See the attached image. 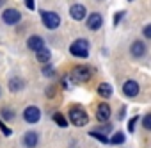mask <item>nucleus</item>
<instances>
[{
    "instance_id": "f257e3e1",
    "label": "nucleus",
    "mask_w": 151,
    "mask_h": 148,
    "mask_svg": "<svg viewBox=\"0 0 151 148\" xmlns=\"http://www.w3.org/2000/svg\"><path fill=\"white\" fill-rule=\"evenodd\" d=\"M69 75L73 79V84H82V82L91 81V77H93V68L91 66H75V70L69 73Z\"/></svg>"
},
{
    "instance_id": "f03ea898",
    "label": "nucleus",
    "mask_w": 151,
    "mask_h": 148,
    "mask_svg": "<svg viewBox=\"0 0 151 148\" xmlns=\"http://www.w3.org/2000/svg\"><path fill=\"white\" fill-rule=\"evenodd\" d=\"M69 54L75 55V57H84V59H86V57L89 55V41L84 39V38L73 41L71 46H69Z\"/></svg>"
},
{
    "instance_id": "7ed1b4c3",
    "label": "nucleus",
    "mask_w": 151,
    "mask_h": 148,
    "mask_svg": "<svg viewBox=\"0 0 151 148\" xmlns=\"http://www.w3.org/2000/svg\"><path fill=\"white\" fill-rule=\"evenodd\" d=\"M69 120L75 127H84L89 123V116L82 107H71L69 109Z\"/></svg>"
},
{
    "instance_id": "20e7f679",
    "label": "nucleus",
    "mask_w": 151,
    "mask_h": 148,
    "mask_svg": "<svg viewBox=\"0 0 151 148\" xmlns=\"http://www.w3.org/2000/svg\"><path fill=\"white\" fill-rule=\"evenodd\" d=\"M41 20H43V25L50 30H55L60 25V16L53 11H41Z\"/></svg>"
},
{
    "instance_id": "39448f33",
    "label": "nucleus",
    "mask_w": 151,
    "mask_h": 148,
    "mask_svg": "<svg viewBox=\"0 0 151 148\" xmlns=\"http://www.w3.org/2000/svg\"><path fill=\"white\" fill-rule=\"evenodd\" d=\"M2 20H4L6 25H16L22 20V13L18 9H6L2 13Z\"/></svg>"
},
{
    "instance_id": "423d86ee",
    "label": "nucleus",
    "mask_w": 151,
    "mask_h": 148,
    "mask_svg": "<svg viewBox=\"0 0 151 148\" xmlns=\"http://www.w3.org/2000/svg\"><path fill=\"white\" fill-rule=\"evenodd\" d=\"M23 120H25L27 123H37V121L41 120V111H39V107L29 105V107L23 111Z\"/></svg>"
},
{
    "instance_id": "0eeeda50",
    "label": "nucleus",
    "mask_w": 151,
    "mask_h": 148,
    "mask_svg": "<svg viewBox=\"0 0 151 148\" xmlns=\"http://www.w3.org/2000/svg\"><path fill=\"white\" fill-rule=\"evenodd\" d=\"M69 16H71L73 20H77V22H82V20L87 16L86 6H82V4H73V6L69 7Z\"/></svg>"
},
{
    "instance_id": "6e6552de",
    "label": "nucleus",
    "mask_w": 151,
    "mask_h": 148,
    "mask_svg": "<svg viewBox=\"0 0 151 148\" xmlns=\"http://www.w3.org/2000/svg\"><path fill=\"white\" fill-rule=\"evenodd\" d=\"M146 52H147V48H146L144 41H139V39H135V41L130 45V54H132L135 59H140V57H144V55H146Z\"/></svg>"
},
{
    "instance_id": "1a4fd4ad",
    "label": "nucleus",
    "mask_w": 151,
    "mask_h": 148,
    "mask_svg": "<svg viewBox=\"0 0 151 148\" xmlns=\"http://www.w3.org/2000/svg\"><path fill=\"white\" fill-rule=\"evenodd\" d=\"M139 91H140V88H139V82H137V81H126V82L123 84V93H124L128 98L137 96Z\"/></svg>"
},
{
    "instance_id": "9d476101",
    "label": "nucleus",
    "mask_w": 151,
    "mask_h": 148,
    "mask_svg": "<svg viewBox=\"0 0 151 148\" xmlns=\"http://www.w3.org/2000/svg\"><path fill=\"white\" fill-rule=\"evenodd\" d=\"M110 114H112V111H110V105H109V104L103 102V104H100V105L96 107V120H98V121H101V123L109 121Z\"/></svg>"
},
{
    "instance_id": "9b49d317",
    "label": "nucleus",
    "mask_w": 151,
    "mask_h": 148,
    "mask_svg": "<svg viewBox=\"0 0 151 148\" xmlns=\"http://www.w3.org/2000/svg\"><path fill=\"white\" fill-rule=\"evenodd\" d=\"M27 46L30 48V50H34V52H39V50H43L45 48V39L41 38V36H30L29 39H27Z\"/></svg>"
},
{
    "instance_id": "f8f14e48",
    "label": "nucleus",
    "mask_w": 151,
    "mask_h": 148,
    "mask_svg": "<svg viewBox=\"0 0 151 148\" xmlns=\"http://www.w3.org/2000/svg\"><path fill=\"white\" fill-rule=\"evenodd\" d=\"M101 25H103V18H101V15H98V13L89 15V18H87V29H89V30H98Z\"/></svg>"
},
{
    "instance_id": "ddd939ff",
    "label": "nucleus",
    "mask_w": 151,
    "mask_h": 148,
    "mask_svg": "<svg viewBox=\"0 0 151 148\" xmlns=\"http://www.w3.org/2000/svg\"><path fill=\"white\" fill-rule=\"evenodd\" d=\"M37 141H39V136H37V132H34V130H30V132H27V134L23 136V144L29 146V148L37 146Z\"/></svg>"
},
{
    "instance_id": "4468645a",
    "label": "nucleus",
    "mask_w": 151,
    "mask_h": 148,
    "mask_svg": "<svg viewBox=\"0 0 151 148\" xmlns=\"http://www.w3.org/2000/svg\"><path fill=\"white\" fill-rule=\"evenodd\" d=\"M25 88V82H23V79H20V77H13L11 81H9V91H13V93H18V91H22Z\"/></svg>"
},
{
    "instance_id": "2eb2a0df",
    "label": "nucleus",
    "mask_w": 151,
    "mask_h": 148,
    "mask_svg": "<svg viewBox=\"0 0 151 148\" xmlns=\"http://www.w3.org/2000/svg\"><path fill=\"white\" fill-rule=\"evenodd\" d=\"M112 93H114V89H112V86H110L109 82H103V84L98 86V95H100L101 98H110Z\"/></svg>"
},
{
    "instance_id": "dca6fc26",
    "label": "nucleus",
    "mask_w": 151,
    "mask_h": 148,
    "mask_svg": "<svg viewBox=\"0 0 151 148\" xmlns=\"http://www.w3.org/2000/svg\"><path fill=\"white\" fill-rule=\"evenodd\" d=\"M36 59H37L39 62H48V61L52 59V52H50L48 48H43V50L36 52Z\"/></svg>"
},
{
    "instance_id": "f3484780",
    "label": "nucleus",
    "mask_w": 151,
    "mask_h": 148,
    "mask_svg": "<svg viewBox=\"0 0 151 148\" xmlns=\"http://www.w3.org/2000/svg\"><path fill=\"white\" fill-rule=\"evenodd\" d=\"M89 136H91V137H94V139H98V141H100V143H103V144H109V143H110V139H109L107 136L100 134L98 130H91V132H89Z\"/></svg>"
},
{
    "instance_id": "a211bd4d",
    "label": "nucleus",
    "mask_w": 151,
    "mask_h": 148,
    "mask_svg": "<svg viewBox=\"0 0 151 148\" xmlns=\"http://www.w3.org/2000/svg\"><path fill=\"white\" fill-rule=\"evenodd\" d=\"M53 121H55L59 127H62V128L68 127V120H66V116L60 114V112H55V114H53Z\"/></svg>"
},
{
    "instance_id": "6ab92c4d",
    "label": "nucleus",
    "mask_w": 151,
    "mask_h": 148,
    "mask_svg": "<svg viewBox=\"0 0 151 148\" xmlns=\"http://www.w3.org/2000/svg\"><path fill=\"white\" fill-rule=\"evenodd\" d=\"M124 139H126V136H124L123 132H116V134L110 137V144H123Z\"/></svg>"
},
{
    "instance_id": "aec40b11",
    "label": "nucleus",
    "mask_w": 151,
    "mask_h": 148,
    "mask_svg": "<svg viewBox=\"0 0 151 148\" xmlns=\"http://www.w3.org/2000/svg\"><path fill=\"white\" fill-rule=\"evenodd\" d=\"M71 81H73V79H71V75H69V73H68V75H64V77H62V86H64L66 89H69V88H73V84H71Z\"/></svg>"
},
{
    "instance_id": "412c9836",
    "label": "nucleus",
    "mask_w": 151,
    "mask_h": 148,
    "mask_svg": "<svg viewBox=\"0 0 151 148\" xmlns=\"http://www.w3.org/2000/svg\"><path fill=\"white\" fill-rule=\"evenodd\" d=\"M142 125H144V128H146V130H151V112H149V114H146V116L142 118Z\"/></svg>"
},
{
    "instance_id": "4be33fe9",
    "label": "nucleus",
    "mask_w": 151,
    "mask_h": 148,
    "mask_svg": "<svg viewBox=\"0 0 151 148\" xmlns=\"http://www.w3.org/2000/svg\"><path fill=\"white\" fill-rule=\"evenodd\" d=\"M2 116H4L6 120H13V118H14V112H13L11 109H7V107H4V109H2Z\"/></svg>"
},
{
    "instance_id": "5701e85b",
    "label": "nucleus",
    "mask_w": 151,
    "mask_h": 148,
    "mask_svg": "<svg viewBox=\"0 0 151 148\" xmlns=\"http://www.w3.org/2000/svg\"><path fill=\"white\" fill-rule=\"evenodd\" d=\"M53 73H55V70H53L52 66H48V64H46V66L43 68V75H45V77H52Z\"/></svg>"
},
{
    "instance_id": "b1692460",
    "label": "nucleus",
    "mask_w": 151,
    "mask_h": 148,
    "mask_svg": "<svg viewBox=\"0 0 151 148\" xmlns=\"http://www.w3.org/2000/svg\"><path fill=\"white\" fill-rule=\"evenodd\" d=\"M0 130L4 132V136H11V134H13V130H11V128H7V127H6V123H4L2 120H0Z\"/></svg>"
},
{
    "instance_id": "393cba45",
    "label": "nucleus",
    "mask_w": 151,
    "mask_h": 148,
    "mask_svg": "<svg viewBox=\"0 0 151 148\" xmlns=\"http://www.w3.org/2000/svg\"><path fill=\"white\" fill-rule=\"evenodd\" d=\"M137 121H139V118H137V116H133V118L130 120V123H128V130H130V132H133V130H135Z\"/></svg>"
},
{
    "instance_id": "a878e982",
    "label": "nucleus",
    "mask_w": 151,
    "mask_h": 148,
    "mask_svg": "<svg viewBox=\"0 0 151 148\" xmlns=\"http://www.w3.org/2000/svg\"><path fill=\"white\" fill-rule=\"evenodd\" d=\"M142 34H144V38H147V39H151V23H147L144 29H142Z\"/></svg>"
},
{
    "instance_id": "bb28decb",
    "label": "nucleus",
    "mask_w": 151,
    "mask_h": 148,
    "mask_svg": "<svg viewBox=\"0 0 151 148\" xmlns=\"http://www.w3.org/2000/svg\"><path fill=\"white\" fill-rule=\"evenodd\" d=\"M25 4H27V7H29L30 11L34 9V0H25Z\"/></svg>"
},
{
    "instance_id": "cd10ccee",
    "label": "nucleus",
    "mask_w": 151,
    "mask_h": 148,
    "mask_svg": "<svg viewBox=\"0 0 151 148\" xmlns=\"http://www.w3.org/2000/svg\"><path fill=\"white\" fill-rule=\"evenodd\" d=\"M121 16H123V13H117V15H116V18H114V23H117V22L121 20Z\"/></svg>"
},
{
    "instance_id": "c85d7f7f",
    "label": "nucleus",
    "mask_w": 151,
    "mask_h": 148,
    "mask_svg": "<svg viewBox=\"0 0 151 148\" xmlns=\"http://www.w3.org/2000/svg\"><path fill=\"white\" fill-rule=\"evenodd\" d=\"M4 4H6V0H0V7H2Z\"/></svg>"
},
{
    "instance_id": "c756f323",
    "label": "nucleus",
    "mask_w": 151,
    "mask_h": 148,
    "mask_svg": "<svg viewBox=\"0 0 151 148\" xmlns=\"http://www.w3.org/2000/svg\"><path fill=\"white\" fill-rule=\"evenodd\" d=\"M0 96H2V89H0Z\"/></svg>"
},
{
    "instance_id": "7c9ffc66",
    "label": "nucleus",
    "mask_w": 151,
    "mask_h": 148,
    "mask_svg": "<svg viewBox=\"0 0 151 148\" xmlns=\"http://www.w3.org/2000/svg\"><path fill=\"white\" fill-rule=\"evenodd\" d=\"M130 2H132V0H130Z\"/></svg>"
}]
</instances>
